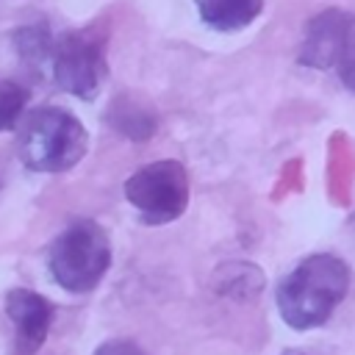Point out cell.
Returning a JSON list of instances; mask_svg holds the SVG:
<instances>
[{
    "label": "cell",
    "mask_w": 355,
    "mask_h": 355,
    "mask_svg": "<svg viewBox=\"0 0 355 355\" xmlns=\"http://www.w3.org/2000/svg\"><path fill=\"white\" fill-rule=\"evenodd\" d=\"M352 286V272L344 258L333 252H313L302 258L275 291L283 322L294 330L322 327L344 302Z\"/></svg>",
    "instance_id": "6da1fadb"
},
{
    "label": "cell",
    "mask_w": 355,
    "mask_h": 355,
    "mask_svg": "<svg viewBox=\"0 0 355 355\" xmlns=\"http://www.w3.org/2000/svg\"><path fill=\"white\" fill-rule=\"evenodd\" d=\"M89 150L83 122L58 105L36 108L19 136V158L31 172H67Z\"/></svg>",
    "instance_id": "7a4b0ae2"
},
{
    "label": "cell",
    "mask_w": 355,
    "mask_h": 355,
    "mask_svg": "<svg viewBox=\"0 0 355 355\" xmlns=\"http://www.w3.org/2000/svg\"><path fill=\"white\" fill-rule=\"evenodd\" d=\"M47 266L53 280L72 294H86L100 286L111 266L108 233L94 219H72L50 244Z\"/></svg>",
    "instance_id": "3957f363"
},
{
    "label": "cell",
    "mask_w": 355,
    "mask_h": 355,
    "mask_svg": "<svg viewBox=\"0 0 355 355\" xmlns=\"http://www.w3.org/2000/svg\"><path fill=\"white\" fill-rule=\"evenodd\" d=\"M189 172L175 158L139 166L125 180V200L144 225H169L189 208Z\"/></svg>",
    "instance_id": "277c9868"
},
{
    "label": "cell",
    "mask_w": 355,
    "mask_h": 355,
    "mask_svg": "<svg viewBox=\"0 0 355 355\" xmlns=\"http://www.w3.org/2000/svg\"><path fill=\"white\" fill-rule=\"evenodd\" d=\"M105 42L108 33L100 25L64 31L53 39L50 72L55 86L72 97L94 100L105 80Z\"/></svg>",
    "instance_id": "5b68a950"
},
{
    "label": "cell",
    "mask_w": 355,
    "mask_h": 355,
    "mask_svg": "<svg viewBox=\"0 0 355 355\" xmlns=\"http://www.w3.org/2000/svg\"><path fill=\"white\" fill-rule=\"evenodd\" d=\"M6 313L8 319L14 322L17 327V344L22 352L33 355L47 333H50V324H53V305L36 294V291H28V288H11L6 294Z\"/></svg>",
    "instance_id": "8992f818"
},
{
    "label": "cell",
    "mask_w": 355,
    "mask_h": 355,
    "mask_svg": "<svg viewBox=\"0 0 355 355\" xmlns=\"http://www.w3.org/2000/svg\"><path fill=\"white\" fill-rule=\"evenodd\" d=\"M347 17L349 14H344L341 8H327V11L316 14L313 19H308L305 36H302V44H300V61L305 67L330 69L336 64Z\"/></svg>",
    "instance_id": "52a82bcc"
},
{
    "label": "cell",
    "mask_w": 355,
    "mask_h": 355,
    "mask_svg": "<svg viewBox=\"0 0 355 355\" xmlns=\"http://www.w3.org/2000/svg\"><path fill=\"white\" fill-rule=\"evenodd\" d=\"M263 3L266 0H194V8L208 28L233 33L252 25L263 11Z\"/></svg>",
    "instance_id": "ba28073f"
},
{
    "label": "cell",
    "mask_w": 355,
    "mask_h": 355,
    "mask_svg": "<svg viewBox=\"0 0 355 355\" xmlns=\"http://www.w3.org/2000/svg\"><path fill=\"white\" fill-rule=\"evenodd\" d=\"M14 50L19 55V61L36 72H42L44 67H50V55H53V36L47 25H25L14 31Z\"/></svg>",
    "instance_id": "9c48e42d"
},
{
    "label": "cell",
    "mask_w": 355,
    "mask_h": 355,
    "mask_svg": "<svg viewBox=\"0 0 355 355\" xmlns=\"http://www.w3.org/2000/svg\"><path fill=\"white\" fill-rule=\"evenodd\" d=\"M108 122L128 139H150L155 130V116L150 108H141L133 97H116L108 108Z\"/></svg>",
    "instance_id": "30bf717a"
},
{
    "label": "cell",
    "mask_w": 355,
    "mask_h": 355,
    "mask_svg": "<svg viewBox=\"0 0 355 355\" xmlns=\"http://www.w3.org/2000/svg\"><path fill=\"white\" fill-rule=\"evenodd\" d=\"M28 100H31V92L25 86L0 78V130H8L17 125Z\"/></svg>",
    "instance_id": "8fae6325"
},
{
    "label": "cell",
    "mask_w": 355,
    "mask_h": 355,
    "mask_svg": "<svg viewBox=\"0 0 355 355\" xmlns=\"http://www.w3.org/2000/svg\"><path fill=\"white\" fill-rule=\"evenodd\" d=\"M338 69V78L341 83L355 92V14L347 17V25H344V36H341V44H338V55H336V64Z\"/></svg>",
    "instance_id": "7c38bea8"
},
{
    "label": "cell",
    "mask_w": 355,
    "mask_h": 355,
    "mask_svg": "<svg viewBox=\"0 0 355 355\" xmlns=\"http://www.w3.org/2000/svg\"><path fill=\"white\" fill-rule=\"evenodd\" d=\"M94 355H150L147 349H141L136 341L130 338H111L105 344H100L94 349Z\"/></svg>",
    "instance_id": "4fadbf2b"
},
{
    "label": "cell",
    "mask_w": 355,
    "mask_h": 355,
    "mask_svg": "<svg viewBox=\"0 0 355 355\" xmlns=\"http://www.w3.org/2000/svg\"><path fill=\"white\" fill-rule=\"evenodd\" d=\"M280 355H302V352H297V349H288V352H280Z\"/></svg>",
    "instance_id": "5bb4252c"
}]
</instances>
